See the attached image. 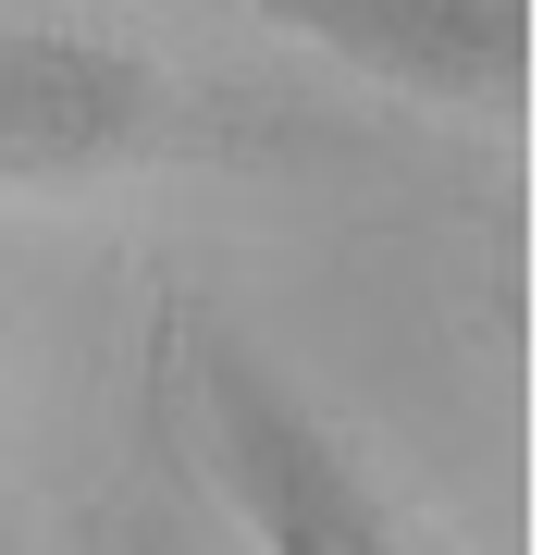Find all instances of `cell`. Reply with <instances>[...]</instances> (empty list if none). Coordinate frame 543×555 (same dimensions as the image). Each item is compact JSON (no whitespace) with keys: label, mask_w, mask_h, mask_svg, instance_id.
I'll list each match as a JSON object with an SVG mask.
<instances>
[{"label":"cell","mask_w":543,"mask_h":555,"mask_svg":"<svg viewBox=\"0 0 543 555\" xmlns=\"http://www.w3.org/2000/svg\"><path fill=\"white\" fill-rule=\"evenodd\" d=\"M210 137V100L148 38L75 13H0V185H112Z\"/></svg>","instance_id":"7a4b0ae2"},{"label":"cell","mask_w":543,"mask_h":555,"mask_svg":"<svg viewBox=\"0 0 543 555\" xmlns=\"http://www.w3.org/2000/svg\"><path fill=\"white\" fill-rule=\"evenodd\" d=\"M124 555H222V531H198L185 506H148L137 531H124Z\"/></svg>","instance_id":"277c9868"},{"label":"cell","mask_w":543,"mask_h":555,"mask_svg":"<svg viewBox=\"0 0 543 555\" xmlns=\"http://www.w3.org/2000/svg\"><path fill=\"white\" fill-rule=\"evenodd\" d=\"M284 38L334 50L346 75H383L408 100L519 112L531 87V0H260Z\"/></svg>","instance_id":"3957f363"},{"label":"cell","mask_w":543,"mask_h":555,"mask_svg":"<svg viewBox=\"0 0 543 555\" xmlns=\"http://www.w3.org/2000/svg\"><path fill=\"white\" fill-rule=\"evenodd\" d=\"M185 346H198L185 358L198 469H210L222 518L247 531V555H444V531L371 456V433L346 408H322L260 334L198 321Z\"/></svg>","instance_id":"6da1fadb"}]
</instances>
